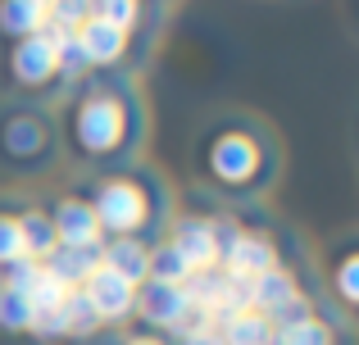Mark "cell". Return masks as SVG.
<instances>
[{
    "label": "cell",
    "mask_w": 359,
    "mask_h": 345,
    "mask_svg": "<svg viewBox=\"0 0 359 345\" xmlns=\"http://www.w3.org/2000/svg\"><path fill=\"white\" fill-rule=\"evenodd\" d=\"M60 160V127L46 105H5L0 109V164L14 173H46Z\"/></svg>",
    "instance_id": "277c9868"
},
{
    "label": "cell",
    "mask_w": 359,
    "mask_h": 345,
    "mask_svg": "<svg viewBox=\"0 0 359 345\" xmlns=\"http://www.w3.org/2000/svg\"><path fill=\"white\" fill-rule=\"evenodd\" d=\"M282 264V250L269 232L241 227L232 218H219V268L232 277H259Z\"/></svg>",
    "instance_id": "5b68a950"
},
{
    "label": "cell",
    "mask_w": 359,
    "mask_h": 345,
    "mask_svg": "<svg viewBox=\"0 0 359 345\" xmlns=\"http://www.w3.org/2000/svg\"><path fill=\"white\" fill-rule=\"evenodd\" d=\"M201 177L232 200H255L278 177V141L255 118H228L201 136Z\"/></svg>",
    "instance_id": "7a4b0ae2"
},
{
    "label": "cell",
    "mask_w": 359,
    "mask_h": 345,
    "mask_svg": "<svg viewBox=\"0 0 359 345\" xmlns=\"http://www.w3.org/2000/svg\"><path fill=\"white\" fill-rule=\"evenodd\" d=\"M332 295L341 300V309H355L359 304V255L351 246H346L341 259L332 264Z\"/></svg>",
    "instance_id": "44dd1931"
},
{
    "label": "cell",
    "mask_w": 359,
    "mask_h": 345,
    "mask_svg": "<svg viewBox=\"0 0 359 345\" xmlns=\"http://www.w3.org/2000/svg\"><path fill=\"white\" fill-rule=\"evenodd\" d=\"M96 209L100 237H137V241H159L168 227V182L146 164L100 173L87 191Z\"/></svg>",
    "instance_id": "3957f363"
},
{
    "label": "cell",
    "mask_w": 359,
    "mask_h": 345,
    "mask_svg": "<svg viewBox=\"0 0 359 345\" xmlns=\"http://www.w3.org/2000/svg\"><path fill=\"white\" fill-rule=\"evenodd\" d=\"M5 64H9V82L23 96H55L64 87L60 82V55H55V41L46 32H32L23 41H14Z\"/></svg>",
    "instance_id": "8992f818"
},
{
    "label": "cell",
    "mask_w": 359,
    "mask_h": 345,
    "mask_svg": "<svg viewBox=\"0 0 359 345\" xmlns=\"http://www.w3.org/2000/svg\"><path fill=\"white\" fill-rule=\"evenodd\" d=\"M214 332H219V345H278V328L255 309H237L219 318Z\"/></svg>",
    "instance_id": "5bb4252c"
},
{
    "label": "cell",
    "mask_w": 359,
    "mask_h": 345,
    "mask_svg": "<svg viewBox=\"0 0 359 345\" xmlns=\"http://www.w3.org/2000/svg\"><path fill=\"white\" fill-rule=\"evenodd\" d=\"M91 14L105 18V23H114V27H123V32L132 36V32L141 27L146 5H141V0H91Z\"/></svg>",
    "instance_id": "603a6c76"
},
{
    "label": "cell",
    "mask_w": 359,
    "mask_h": 345,
    "mask_svg": "<svg viewBox=\"0 0 359 345\" xmlns=\"http://www.w3.org/2000/svg\"><path fill=\"white\" fill-rule=\"evenodd\" d=\"M87 18H91V0H50L46 5V23L64 27V32H78Z\"/></svg>",
    "instance_id": "cb8c5ba5"
},
{
    "label": "cell",
    "mask_w": 359,
    "mask_h": 345,
    "mask_svg": "<svg viewBox=\"0 0 359 345\" xmlns=\"http://www.w3.org/2000/svg\"><path fill=\"white\" fill-rule=\"evenodd\" d=\"M105 332V323H100V314L91 309V300L82 295V286H73L69 300H64V341H91Z\"/></svg>",
    "instance_id": "d6986e66"
},
{
    "label": "cell",
    "mask_w": 359,
    "mask_h": 345,
    "mask_svg": "<svg viewBox=\"0 0 359 345\" xmlns=\"http://www.w3.org/2000/svg\"><path fill=\"white\" fill-rule=\"evenodd\" d=\"M168 345H219V332H182V337H173Z\"/></svg>",
    "instance_id": "484cf974"
},
{
    "label": "cell",
    "mask_w": 359,
    "mask_h": 345,
    "mask_svg": "<svg viewBox=\"0 0 359 345\" xmlns=\"http://www.w3.org/2000/svg\"><path fill=\"white\" fill-rule=\"evenodd\" d=\"M18 259H27L23 232H18V213L0 209V273H5L9 264H18Z\"/></svg>",
    "instance_id": "d4e9b609"
},
{
    "label": "cell",
    "mask_w": 359,
    "mask_h": 345,
    "mask_svg": "<svg viewBox=\"0 0 359 345\" xmlns=\"http://www.w3.org/2000/svg\"><path fill=\"white\" fill-rule=\"evenodd\" d=\"M191 314V300H187V286L173 282H141L137 286V304H132V318L141 323V332H155V337H177Z\"/></svg>",
    "instance_id": "52a82bcc"
},
{
    "label": "cell",
    "mask_w": 359,
    "mask_h": 345,
    "mask_svg": "<svg viewBox=\"0 0 359 345\" xmlns=\"http://www.w3.org/2000/svg\"><path fill=\"white\" fill-rule=\"evenodd\" d=\"M50 227L60 237V246H100V223H96V209L82 191H64L50 200Z\"/></svg>",
    "instance_id": "9c48e42d"
},
{
    "label": "cell",
    "mask_w": 359,
    "mask_h": 345,
    "mask_svg": "<svg viewBox=\"0 0 359 345\" xmlns=\"http://www.w3.org/2000/svg\"><path fill=\"white\" fill-rule=\"evenodd\" d=\"M100 268H109V273L128 277L132 286H141L146 268H150V246L137 237H105L100 241Z\"/></svg>",
    "instance_id": "4fadbf2b"
},
{
    "label": "cell",
    "mask_w": 359,
    "mask_h": 345,
    "mask_svg": "<svg viewBox=\"0 0 359 345\" xmlns=\"http://www.w3.org/2000/svg\"><path fill=\"white\" fill-rule=\"evenodd\" d=\"M141 141H146V105L132 78L91 73L82 87H73V100L60 123V150L114 173L137 160Z\"/></svg>",
    "instance_id": "6da1fadb"
},
{
    "label": "cell",
    "mask_w": 359,
    "mask_h": 345,
    "mask_svg": "<svg viewBox=\"0 0 359 345\" xmlns=\"http://www.w3.org/2000/svg\"><path fill=\"white\" fill-rule=\"evenodd\" d=\"M82 295L91 300V309L100 314V323H105V328H123V323H132L137 286H132L128 277L109 273V268H96V273L82 282Z\"/></svg>",
    "instance_id": "30bf717a"
},
{
    "label": "cell",
    "mask_w": 359,
    "mask_h": 345,
    "mask_svg": "<svg viewBox=\"0 0 359 345\" xmlns=\"http://www.w3.org/2000/svg\"><path fill=\"white\" fill-rule=\"evenodd\" d=\"M278 345H351V332L337 328L323 314H309L291 328H278Z\"/></svg>",
    "instance_id": "e0dca14e"
},
{
    "label": "cell",
    "mask_w": 359,
    "mask_h": 345,
    "mask_svg": "<svg viewBox=\"0 0 359 345\" xmlns=\"http://www.w3.org/2000/svg\"><path fill=\"white\" fill-rule=\"evenodd\" d=\"M27 328H32V304H27V295L0 286V332H5V337H27Z\"/></svg>",
    "instance_id": "7402d4cb"
},
{
    "label": "cell",
    "mask_w": 359,
    "mask_h": 345,
    "mask_svg": "<svg viewBox=\"0 0 359 345\" xmlns=\"http://www.w3.org/2000/svg\"><path fill=\"white\" fill-rule=\"evenodd\" d=\"M150 282H173V286H187V277H191V268L182 264V255H177L173 246H168L164 237L150 241V268H146Z\"/></svg>",
    "instance_id": "ffe728a7"
},
{
    "label": "cell",
    "mask_w": 359,
    "mask_h": 345,
    "mask_svg": "<svg viewBox=\"0 0 359 345\" xmlns=\"http://www.w3.org/2000/svg\"><path fill=\"white\" fill-rule=\"evenodd\" d=\"M46 27V5L41 0H0V36L23 41V36Z\"/></svg>",
    "instance_id": "ac0fdd59"
},
{
    "label": "cell",
    "mask_w": 359,
    "mask_h": 345,
    "mask_svg": "<svg viewBox=\"0 0 359 345\" xmlns=\"http://www.w3.org/2000/svg\"><path fill=\"white\" fill-rule=\"evenodd\" d=\"M41 5H50V0H41Z\"/></svg>",
    "instance_id": "83f0119b"
},
{
    "label": "cell",
    "mask_w": 359,
    "mask_h": 345,
    "mask_svg": "<svg viewBox=\"0 0 359 345\" xmlns=\"http://www.w3.org/2000/svg\"><path fill=\"white\" fill-rule=\"evenodd\" d=\"M118 345H168V337H155V332H128V337H123Z\"/></svg>",
    "instance_id": "4316f807"
},
{
    "label": "cell",
    "mask_w": 359,
    "mask_h": 345,
    "mask_svg": "<svg viewBox=\"0 0 359 345\" xmlns=\"http://www.w3.org/2000/svg\"><path fill=\"white\" fill-rule=\"evenodd\" d=\"M46 268L73 291V286H82L100 268V246H60L50 259H46Z\"/></svg>",
    "instance_id": "2e32d148"
},
{
    "label": "cell",
    "mask_w": 359,
    "mask_h": 345,
    "mask_svg": "<svg viewBox=\"0 0 359 345\" xmlns=\"http://www.w3.org/2000/svg\"><path fill=\"white\" fill-rule=\"evenodd\" d=\"M300 295V277L291 273L287 264L269 268V273L259 277H245V309L264 314V318H273V314L282 309V304H291Z\"/></svg>",
    "instance_id": "7c38bea8"
},
{
    "label": "cell",
    "mask_w": 359,
    "mask_h": 345,
    "mask_svg": "<svg viewBox=\"0 0 359 345\" xmlns=\"http://www.w3.org/2000/svg\"><path fill=\"white\" fill-rule=\"evenodd\" d=\"M18 232H23L27 259H36V264H46V259L60 250V237H55V227H50V213H46L41 204H23V209H18Z\"/></svg>",
    "instance_id": "9a60e30c"
},
{
    "label": "cell",
    "mask_w": 359,
    "mask_h": 345,
    "mask_svg": "<svg viewBox=\"0 0 359 345\" xmlns=\"http://www.w3.org/2000/svg\"><path fill=\"white\" fill-rule=\"evenodd\" d=\"M164 241L182 255L191 273L219 268V213H177V218H168Z\"/></svg>",
    "instance_id": "ba28073f"
},
{
    "label": "cell",
    "mask_w": 359,
    "mask_h": 345,
    "mask_svg": "<svg viewBox=\"0 0 359 345\" xmlns=\"http://www.w3.org/2000/svg\"><path fill=\"white\" fill-rule=\"evenodd\" d=\"M73 36H78L82 55L91 59V69H96V73H114L118 64L128 59V50H132V36L123 32V27L105 23V18H96V14H91Z\"/></svg>",
    "instance_id": "8fae6325"
}]
</instances>
